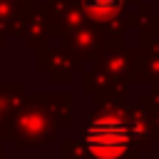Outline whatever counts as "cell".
<instances>
[{"instance_id":"cell-1","label":"cell","mask_w":159,"mask_h":159,"mask_svg":"<svg viewBox=\"0 0 159 159\" xmlns=\"http://www.w3.org/2000/svg\"><path fill=\"white\" fill-rule=\"evenodd\" d=\"M132 132L117 117H99L84 129V147L97 159H117L129 149Z\"/></svg>"},{"instance_id":"cell-2","label":"cell","mask_w":159,"mask_h":159,"mask_svg":"<svg viewBox=\"0 0 159 159\" xmlns=\"http://www.w3.org/2000/svg\"><path fill=\"white\" fill-rule=\"evenodd\" d=\"M87 15L97 17V20H107V17H114L122 12L124 7V0H82Z\"/></svg>"}]
</instances>
